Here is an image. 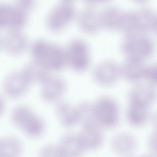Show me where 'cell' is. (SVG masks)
I'll use <instances>...</instances> for the list:
<instances>
[{"instance_id": "cell-16", "label": "cell", "mask_w": 157, "mask_h": 157, "mask_svg": "<svg viewBox=\"0 0 157 157\" xmlns=\"http://www.w3.org/2000/svg\"><path fill=\"white\" fill-rule=\"evenodd\" d=\"M23 150L21 141L14 136H5L0 140V157H21Z\"/></svg>"}, {"instance_id": "cell-1", "label": "cell", "mask_w": 157, "mask_h": 157, "mask_svg": "<svg viewBox=\"0 0 157 157\" xmlns=\"http://www.w3.org/2000/svg\"><path fill=\"white\" fill-rule=\"evenodd\" d=\"M32 52L35 61L49 71L60 70L67 64L66 51L46 41L35 42Z\"/></svg>"}, {"instance_id": "cell-7", "label": "cell", "mask_w": 157, "mask_h": 157, "mask_svg": "<svg viewBox=\"0 0 157 157\" xmlns=\"http://www.w3.org/2000/svg\"><path fill=\"white\" fill-rule=\"evenodd\" d=\"M121 76V67L110 61H105L100 63L95 68L93 73L95 82L104 86L113 84Z\"/></svg>"}, {"instance_id": "cell-2", "label": "cell", "mask_w": 157, "mask_h": 157, "mask_svg": "<svg viewBox=\"0 0 157 157\" xmlns=\"http://www.w3.org/2000/svg\"><path fill=\"white\" fill-rule=\"evenodd\" d=\"M11 117L14 125L29 137H39L44 132L45 125L43 121L28 107H17L13 111Z\"/></svg>"}, {"instance_id": "cell-24", "label": "cell", "mask_w": 157, "mask_h": 157, "mask_svg": "<svg viewBox=\"0 0 157 157\" xmlns=\"http://www.w3.org/2000/svg\"><path fill=\"white\" fill-rule=\"evenodd\" d=\"M148 145L152 153L157 156V130L150 136L148 140Z\"/></svg>"}, {"instance_id": "cell-8", "label": "cell", "mask_w": 157, "mask_h": 157, "mask_svg": "<svg viewBox=\"0 0 157 157\" xmlns=\"http://www.w3.org/2000/svg\"><path fill=\"white\" fill-rule=\"evenodd\" d=\"M57 145L63 157H82L86 151L78 133L70 132L64 135Z\"/></svg>"}, {"instance_id": "cell-3", "label": "cell", "mask_w": 157, "mask_h": 157, "mask_svg": "<svg viewBox=\"0 0 157 157\" xmlns=\"http://www.w3.org/2000/svg\"><path fill=\"white\" fill-rule=\"evenodd\" d=\"M95 119L103 128H112L118 124L119 119L118 104L108 96L100 98L93 104Z\"/></svg>"}, {"instance_id": "cell-25", "label": "cell", "mask_w": 157, "mask_h": 157, "mask_svg": "<svg viewBox=\"0 0 157 157\" xmlns=\"http://www.w3.org/2000/svg\"><path fill=\"white\" fill-rule=\"evenodd\" d=\"M153 124L157 130V112L154 115L153 117Z\"/></svg>"}, {"instance_id": "cell-14", "label": "cell", "mask_w": 157, "mask_h": 157, "mask_svg": "<svg viewBox=\"0 0 157 157\" xmlns=\"http://www.w3.org/2000/svg\"><path fill=\"white\" fill-rule=\"evenodd\" d=\"M136 145L135 137L127 132H121L116 134L112 138L111 144L113 151L120 156L130 154L135 150Z\"/></svg>"}, {"instance_id": "cell-13", "label": "cell", "mask_w": 157, "mask_h": 157, "mask_svg": "<svg viewBox=\"0 0 157 157\" xmlns=\"http://www.w3.org/2000/svg\"><path fill=\"white\" fill-rule=\"evenodd\" d=\"M157 94L150 85L142 84L133 88L128 95L129 103H135L147 107L155 100Z\"/></svg>"}, {"instance_id": "cell-10", "label": "cell", "mask_w": 157, "mask_h": 157, "mask_svg": "<svg viewBox=\"0 0 157 157\" xmlns=\"http://www.w3.org/2000/svg\"><path fill=\"white\" fill-rule=\"evenodd\" d=\"M30 82L23 72L13 73L5 78L4 89L9 97L17 98L26 91Z\"/></svg>"}, {"instance_id": "cell-20", "label": "cell", "mask_w": 157, "mask_h": 157, "mask_svg": "<svg viewBox=\"0 0 157 157\" xmlns=\"http://www.w3.org/2000/svg\"><path fill=\"white\" fill-rule=\"evenodd\" d=\"M23 72L30 82L42 83L49 77V71L36 62L27 66Z\"/></svg>"}, {"instance_id": "cell-9", "label": "cell", "mask_w": 157, "mask_h": 157, "mask_svg": "<svg viewBox=\"0 0 157 157\" xmlns=\"http://www.w3.org/2000/svg\"><path fill=\"white\" fill-rule=\"evenodd\" d=\"M40 95L47 102H54L63 94L66 88L65 82L62 78L49 76L42 83Z\"/></svg>"}, {"instance_id": "cell-5", "label": "cell", "mask_w": 157, "mask_h": 157, "mask_svg": "<svg viewBox=\"0 0 157 157\" xmlns=\"http://www.w3.org/2000/svg\"><path fill=\"white\" fill-rule=\"evenodd\" d=\"M67 64L75 71L82 72L88 67L90 61L89 47L84 41H72L66 51Z\"/></svg>"}, {"instance_id": "cell-23", "label": "cell", "mask_w": 157, "mask_h": 157, "mask_svg": "<svg viewBox=\"0 0 157 157\" xmlns=\"http://www.w3.org/2000/svg\"><path fill=\"white\" fill-rule=\"evenodd\" d=\"M144 77L150 83L157 85V64L145 68Z\"/></svg>"}, {"instance_id": "cell-21", "label": "cell", "mask_w": 157, "mask_h": 157, "mask_svg": "<svg viewBox=\"0 0 157 157\" xmlns=\"http://www.w3.org/2000/svg\"><path fill=\"white\" fill-rule=\"evenodd\" d=\"M17 33H11L7 36L5 44L7 48L14 52H17L22 49L25 46V41L23 36Z\"/></svg>"}, {"instance_id": "cell-22", "label": "cell", "mask_w": 157, "mask_h": 157, "mask_svg": "<svg viewBox=\"0 0 157 157\" xmlns=\"http://www.w3.org/2000/svg\"><path fill=\"white\" fill-rule=\"evenodd\" d=\"M38 157H63L57 144L45 145L39 151Z\"/></svg>"}, {"instance_id": "cell-6", "label": "cell", "mask_w": 157, "mask_h": 157, "mask_svg": "<svg viewBox=\"0 0 157 157\" xmlns=\"http://www.w3.org/2000/svg\"><path fill=\"white\" fill-rule=\"evenodd\" d=\"M75 12L73 4L70 1H64L54 8L47 19L49 27L54 30L65 27L73 18Z\"/></svg>"}, {"instance_id": "cell-11", "label": "cell", "mask_w": 157, "mask_h": 157, "mask_svg": "<svg viewBox=\"0 0 157 157\" xmlns=\"http://www.w3.org/2000/svg\"><path fill=\"white\" fill-rule=\"evenodd\" d=\"M56 110L57 117L63 126L70 128L81 122L78 105L74 106L67 102L62 101L58 105Z\"/></svg>"}, {"instance_id": "cell-18", "label": "cell", "mask_w": 157, "mask_h": 157, "mask_svg": "<svg viewBox=\"0 0 157 157\" xmlns=\"http://www.w3.org/2000/svg\"><path fill=\"white\" fill-rule=\"evenodd\" d=\"M122 12L116 7L106 8L101 14L102 26L109 29L118 30Z\"/></svg>"}, {"instance_id": "cell-12", "label": "cell", "mask_w": 157, "mask_h": 157, "mask_svg": "<svg viewBox=\"0 0 157 157\" xmlns=\"http://www.w3.org/2000/svg\"><path fill=\"white\" fill-rule=\"evenodd\" d=\"M21 8L12 5L2 4L0 6V24L3 27H17L25 22V17Z\"/></svg>"}, {"instance_id": "cell-15", "label": "cell", "mask_w": 157, "mask_h": 157, "mask_svg": "<svg viewBox=\"0 0 157 157\" xmlns=\"http://www.w3.org/2000/svg\"><path fill=\"white\" fill-rule=\"evenodd\" d=\"M78 21L81 29L89 33L98 32L102 26L101 14L90 9H85L80 12Z\"/></svg>"}, {"instance_id": "cell-4", "label": "cell", "mask_w": 157, "mask_h": 157, "mask_svg": "<svg viewBox=\"0 0 157 157\" xmlns=\"http://www.w3.org/2000/svg\"><path fill=\"white\" fill-rule=\"evenodd\" d=\"M81 123L82 127L78 134L84 149L86 151L98 149L104 142L103 128L94 117L85 119Z\"/></svg>"}, {"instance_id": "cell-19", "label": "cell", "mask_w": 157, "mask_h": 157, "mask_svg": "<svg viewBox=\"0 0 157 157\" xmlns=\"http://www.w3.org/2000/svg\"><path fill=\"white\" fill-rule=\"evenodd\" d=\"M121 68V75L129 81H135L144 76L145 67L139 62L128 60Z\"/></svg>"}, {"instance_id": "cell-26", "label": "cell", "mask_w": 157, "mask_h": 157, "mask_svg": "<svg viewBox=\"0 0 157 157\" xmlns=\"http://www.w3.org/2000/svg\"><path fill=\"white\" fill-rule=\"evenodd\" d=\"M142 157H155L154 156H151V155H146V156H143Z\"/></svg>"}, {"instance_id": "cell-17", "label": "cell", "mask_w": 157, "mask_h": 157, "mask_svg": "<svg viewBox=\"0 0 157 157\" xmlns=\"http://www.w3.org/2000/svg\"><path fill=\"white\" fill-rule=\"evenodd\" d=\"M148 107L142 105L129 103L127 111V117L130 123L137 127L144 124L148 117Z\"/></svg>"}]
</instances>
